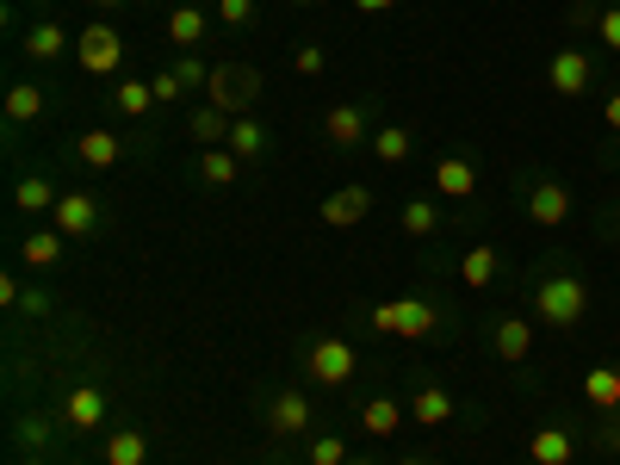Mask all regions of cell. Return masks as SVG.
<instances>
[{
  "mask_svg": "<svg viewBox=\"0 0 620 465\" xmlns=\"http://www.w3.org/2000/svg\"><path fill=\"white\" fill-rule=\"evenodd\" d=\"M434 305L428 298H385V305L372 310V330L379 335H404V342H422V335H434Z\"/></svg>",
  "mask_w": 620,
  "mask_h": 465,
  "instance_id": "cell-2",
  "label": "cell"
},
{
  "mask_svg": "<svg viewBox=\"0 0 620 465\" xmlns=\"http://www.w3.org/2000/svg\"><path fill=\"white\" fill-rule=\"evenodd\" d=\"M205 94H212V106H217V112L242 118V112H249V99L261 94V87H254V69H212Z\"/></svg>",
  "mask_w": 620,
  "mask_h": 465,
  "instance_id": "cell-5",
  "label": "cell"
},
{
  "mask_svg": "<svg viewBox=\"0 0 620 465\" xmlns=\"http://www.w3.org/2000/svg\"><path fill=\"white\" fill-rule=\"evenodd\" d=\"M94 7H106V13H118V7H124V0H94Z\"/></svg>",
  "mask_w": 620,
  "mask_h": 465,
  "instance_id": "cell-43",
  "label": "cell"
},
{
  "mask_svg": "<svg viewBox=\"0 0 620 465\" xmlns=\"http://www.w3.org/2000/svg\"><path fill=\"white\" fill-rule=\"evenodd\" d=\"M522 465H540V460H522Z\"/></svg>",
  "mask_w": 620,
  "mask_h": 465,
  "instance_id": "cell-47",
  "label": "cell"
},
{
  "mask_svg": "<svg viewBox=\"0 0 620 465\" xmlns=\"http://www.w3.org/2000/svg\"><path fill=\"white\" fill-rule=\"evenodd\" d=\"M112 106H118V112H124V118H150L155 112V87H150V81H118V87H112Z\"/></svg>",
  "mask_w": 620,
  "mask_h": 465,
  "instance_id": "cell-24",
  "label": "cell"
},
{
  "mask_svg": "<svg viewBox=\"0 0 620 465\" xmlns=\"http://www.w3.org/2000/svg\"><path fill=\"white\" fill-rule=\"evenodd\" d=\"M62 242H69V236H62V230H32V236H25V242H20V261H25V267H57V261H62Z\"/></svg>",
  "mask_w": 620,
  "mask_h": 465,
  "instance_id": "cell-19",
  "label": "cell"
},
{
  "mask_svg": "<svg viewBox=\"0 0 620 465\" xmlns=\"http://www.w3.org/2000/svg\"><path fill=\"white\" fill-rule=\"evenodd\" d=\"M187 131H193V143H224V136H230V112H217V106H199V112L187 118Z\"/></svg>",
  "mask_w": 620,
  "mask_h": 465,
  "instance_id": "cell-30",
  "label": "cell"
},
{
  "mask_svg": "<svg viewBox=\"0 0 620 465\" xmlns=\"http://www.w3.org/2000/svg\"><path fill=\"white\" fill-rule=\"evenodd\" d=\"M310 465H348V441L342 434H317L310 441Z\"/></svg>",
  "mask_w": 620,
  "mask_h": 465,
  "instance_id": "cell-33",
  "label": "cell"
},
{
  "mask_svg": "<svg viewBox=\"0 0 620 465\" xmlns=\"http://www.w3.org/2000/svg\"><path fill=\"white\" fill-rule=\"evenodd\" d=\"M367 212H372V193H367V187H335V193L323 199V224H335V230H354Z\"/></svg>",
  "mask_w": 620,
  "mask_h": 465,
  "instance_id": "cell-9",
  "label": "cell"
},
{
  "mask_svg": "<svg viewBox=\"0 0 620 465\" xmlns=\"http://www.w3.org/2000/svg\"><path fill=\"white\" fill-rule=\"evenodd\" d=\"M217 13H224V25H249L254 20V0H217Z\"/></svg>",
  "mask_w": 620,
  "mask_h": 465,
  "instance_id": "cell-37",
  "label": "cell"
},
{
  "mask_svg": "<svg viewBox=\"0 0 620 465\" xmlns=\"http://www.w3.org/2000/svg\"><path fill=\"white\" fill-rule=\"evenodd\" d=\"M75 57H81V69H87V75H118V62H124V38H118L106 20H94L75 38Z\"/></svg>",
  "mask_w": 620,
  "mask_h": 465,
  "instance_id": "cell-4",
  "label": "cell"
},
{
  "mask_svg": "<svg viewBox=\"0 0 620 465\" xmlns=\"http://www.w3.org/2000/svg\"><path fill=\"white\" fill-rule=\"evenodd\" d=\"M236 168H242V155L205 150V162H199V180H205V187H236Z\"/></svg>",
  "mask_w": 620,
  "mask_h": 465,
  "instance_id": "cell-27",
  "label": "cell"
},
{
  "mask_svg": "<svg viewBox=\"0 0 620 465\" xmlns=\"http://www.w3.org/2000/svg\"><path fill=\"white\" fill-rule=\"evenodd\" d=\"M434 230H441L434 199H409V205H404V236H434Z\"/></svg>",
  "mask_w": 620,
  "mask_h": 465,
  "instance_id": "cell-32",
  "label": "cell"
},
{
  "mask_svg": "<svg viewBox=\"0 0 620 465\" xmlns=\"http://www.w3.org/2000/svg\"><path fill=\"white\" fill-rule=\"evenodd\" d=\"M434 193L472 199V193H478V168H472L465 155H441V162H434Z\"/></svg>",
  "mask_w": 620,
  "mask_h": 465,
  "instance_id": "cell-11",
  "label": "cell"
},
{
  "mask_svg": "<svg viewBox=\"0 0 620 465\" xmlns=\"http://www.w3.org/2000/svg\"><path fill=\"white\" fill-rule=\"evenodd\" d=\"M267 422H273V434H305L310 428V397L305 391H279L273 409H267Z\"/></svg>",
  "mask_w": 620,
  "mask_h": 465,
  "instance_id": "cell-13",
  "label": "cell"
},
{
  "mask_svg": "<svg viewBox=\"0 0 620 465\" xmlns=\"http://www.w3.org/2000/svg\"><path fill=\"white\" fill-rule=\"evenodd\" d=\"M175 75L187 81V87H205V81H212V69H205L199 57H180V62H175Z\"/></svg>",
  "mask_w": 620,
  "mask_h": 465,
  "instance_id": "cell-36",
  "label": "cell"
},
{
  "mask_svg": "<svg viewBox=\"0 0 620 465\" xmlns=\"http://www.w3.org/2000/svg\"><path fill=\"white\" fill-rule=\"evenodd\" d=\"M38 118H44V87L13 81V87H7V124H38Z\"/></svg>",
  "mask_w": 620,
  "mask_h": 465,
  "instance_id": "cell-21",
  "label": "cell"
},
{
  "mask_svg": "<svg viewBox=\"0 0 620 465\" xmlns=\"http://www.w3.org/2000/svg\"><path fill=\"white\" fill-rule=\"evenodd\" d=\"M94 224H99V205L87 193H62L57 199V230L62 236H87Z\"/></svg>",
  "mask_w": 620,
  "mask_h": 465,
  "instance_id": "cell-14",
  "label": "cell"
},
{
  "mask_svg": "<svg viewBox=\"0 0 620 465\" xmlns=\"http://www.w3.org/2000/svg\"><path fill=\"white\" fill-rule=\"evenodd\" d=\"M20 310H25V317H44V310H50V298H44L38 286H25L20 291Z\"/></svg>",
  "mask_w": 620,
  "mask_h": 465,
  "instance_id": "cell-40",
  "label": "cell"
},
{
  "mask_svg": "<svg viewBox=\"0 0 620 465\" xmlns=\"http://www.w3.org/2000/svg\"><path fill=\"white\" fill-rule=\"evenodd\" d=\"M155 87V106H175V99H187V81L175 75V69H162V75H150Z\"/></svg>",
  "mask_w": 620,
  "mask_h": 465,
  "instance_id": "cell-34",
  "label": "cell"
},
{
  "mask_svg": "<svg viewBox=\"0 0 620 465\" xmlns=\"http://www.w3.org/2000/svg\"><path fill=\"white\" fill-rule=\"evenodd\" d=\"M62 50H69V32H62L57 20H38L32 32H25V57L32 62H57Z\"/></svg>",
  "mask_w": 620,
  "mask_h": 465,
  "instance_id": "cell-18",
  "label": "cell"
},
{
  "mask_svg": "<svg viewBox=\"0 0 620 465\" xmlns=\"http://www.w3.org/2000/svg\"><path fill=\"white\" fill-rule=\"evenodd\" d=\"M596 38H601V44H608V50L620 57V7H608V13L596 20Z\"/></svg>",
  "mask_w": 620,
  "mask_h": 465,
  "instance_id": "cell-35",
  "label": "cell"
},
{
  "mask_svg": "<svg viewBox=\"0 0 620 465\" xmlns=\"http://www.w3.org/2000/svg\"><path fill=\"white\" fill-rule=\"evenodd\" d=\"M372 155H379L385 168H397V162L409 155V131H404V124H385V131H372Z\"/></svg>",
  "mask_w": 620,
  "mask_h": 465,
  "instance_id": "cell-31",
  "label": "cell"
},
{
  "mask_svg": "<svg viewBox=\"0 0 620 465\" xmlns=\"http://www.w3.org/2000/svg\"><path fill=\"white\" fill-rule=\"evenodd\" d=\"M57 180H44V175H32V180H20V187H13V205H20V212H57Z\"/></svg>",
  "mask_w": 620,
  "mask_h": 465,
  "instance_id": "cell-26",
  "label": "cell"
},
{
  "mask_svg": "<svg viewBox=\"0 0 620 465\" xmlns=\"http://www.w3.org/2000/svg\"><path fill=\"white\" fill-rule=\"evenodd\" d=\"M601 118H608V131H620V94H608V106H601Z\"/></svg>",
  "mask_w": 620,
  "mask_h": 465,
  "instance_id": "cell-41",
  "label": "cell"
},
{
  "mask_svg": "<svg viewBox=\"0 0 620 465\" xmlns=\"http://www.w3.org/2000/svg\"><path fill=\"white\" fill-rule=\"evenodd\" d=\"M62 422L81 428V434H94V428L106 422V391H99V385H75L69 397H62Z\"/></svg>",
  "mask_w": 620,
  "mask_h": 465,
  "instance_id": "cell-8",
  "label": "cell"
},
{
  "mask_svg": "<svg viewBox=\"0 0 620 465\" xmlns=\"http://www.w3.org/2000/svg\"><path fill=\"white\" fill-rule=\"evenodd\" d=\"M608 446H615V460H620V428H615V434H608Z\"/></svg>",
  "mask_w": 620,
  "mask_h": 465,
  "instance_id": "cell-44",
  "label": "cell"
},
{
  "mask_svg": "<svg viewBox=\"0 0 620 465\" xmlns=\"http://www.w3.org/2000/svg\"><path fill=\"white\" fill-rule=\"evenodd\" d=\"M354 367H360V354H354L342 335H323V342H310V354H305L310 385H348Z\"/></svg>",
  "mask_w": 620,
  "mask_h": 465,
  "instance_id": "cell-3",
  "label": "cell"
},
{
  "mask_svg": "<svg viewBox=\"0 0 620 465\" xmlns=\"http://www.w3.org/2000/svg\"><path fill=\"white\" fill-rule=\"evenodd\" d=\"M360 428H367V434H397V428H404V404H397V397H367V404H360Z\"/></svg>",
  "mask_w": 620,
  "mask_h": 465,
  "instance_id": "cell-22",
  "label": "cell"
},
{
  "mask_svg": "<svg viewBox=\"0 0 620 465\" xmlns=\"http://www.w3.org/2000/svg\"><path fill=\"white\" fill-rule=\"evenodd\" d=\"M348 465H372V460H348Z\"/></svg>",
  "mask_w": 620,
  "mask_h": 465,
  "instance_id": "cell-46",
  "label": "cell"
},
{
  "mask_svg": "<svg viewBox=\"0 0 620 465\" xmlns=\"http://www.w3.org/2000/svg\"><path fill=\"white\" fill-rule=\"evenodd\" d=\"M583 310H589V286L571 279V273H552L534 286V317H540L546 330H577Z\"/></svg>",
  "mask_w": 620,
  "mask_h": 465,
  "instance_id": "cell-1",
  "label": "cell"
},
{
  "mask_svg": "<svg viewBox=\"0 0 620 465\" xmlns=\"http://www.w3.org/2000/svg\"><path fill=\"white\" fill-rule=\"evenodd\" d=\"M106 465H150V441H143L136 428H118V434H106Z\"/></svg>",
  "mask_w": 620,
  "mask_h": 465,
  "instance_id": "cell-23",
  "label": "cell"
},
{
  "mask_svg": "<svg viewBox=\"0 0 620 465\" xmlns=\"http://www.w3.org/2000/svg\"><path fill=\"white\" fill-rule=\"evenodd\" d=\"M397 465H428V460H397Z\"/></svg>",
  "mask_w": 620,
  "mask_h": 465,
  "instance_id": "cell-45",
  "label": "cell"
},
{
  "mask_svg": "<svg viewBox=\"0 0 620 465\" xmlns=\"http://www.w3.org/2000/svg\"><path fill=\"white\" fill-rule=\"evenodd\" d=\"M291 69H298V75H323V50H317V44H305V50L291 57Z\"/></svg>",
  "mask_w": 620,
  "mask_h": 465,
  "instance_id": "cell-39",
  "label": "cell"
},
{
  "mask_svg": "<svg viewBox=\"0 0 620 465\" xmlns=\"http://www.w3.org/2000/svg\"><path fill=\"white\" fill-rule=\"evenodd\" d=\"M571 453H577V441H571L564 428H534V434H527V460H540V465H571Z\"/></svg>",
  "mask_w": 620,
  "mask_h": 465,
  "instance_id": "cell-15",
  "label": "cell"
},
{
  "mask_svg": "<svg viewBox=\"0 0 620 465\" xmlns=\"http://www.w3.org/2000/svg\"><path fill=\"white\" fill-rule=\"evenodd\" d=\"M20 441L25 446H44V441H50V422H44V416H25V422H20Z\"/></svg>",
  "mask_w": 620,
  "mask_h": 465,
  "instance_id": "cell-38",
  "label": "cell"
},
{
  "mask_svg": "<svg viewBox=\"0 0 620 465\" xmlns=\"http://www.w3.org/2000/svg\"><path fill=\"white\" fill-rule=\"evenodd\" d=\"M409 416H416L422 428H446L453 422V391L446 385H416L409 391Z\"/></svg>",
  "mask_w": 620,
  "mask_h": 465,
  "instance_id": "cell-10",
  "label": "cell"
},
{
  "mask_svg": "<svg viewBox=\"0 0 620 465\" xmlns=\"http://www.w3.org/2000/svg\"><path fill=\"white\" fill-rule=\"evenodd\" d=\"M168 38H175V44H187V50H193V44L205 38V13H199L193 0H187V7H175V13H168Z\"/></svg>",
  "mask_w": 620,
  "mask_h": 465,
  "instance_id": "cell-29",
  "label": "cell"
},
{
  "mask_svg": "<svg viewBox=\"0 0 620 465\" xmlns=\"http://www.w3.org/2000/svg\"><path fill=\"white\" fill-rule=\"evenodd\" d=\"M75 155L87 162V168H118V136L112 131H87V136H75Z\"/></svg>",
  "mask_w": 620,
  "mask_h": 465,
  "instance_id": "cell-25",
  "label": "cell"
},
{
  "mask_svg": "<svg viewBox=\"0 0 620 465\" xmlns=\"http://www.w3.org/2000/svg\"><path fill=\"white\" fill-rule=\"evenodd\" d=\"M460 279H465V286H490V279H497V249H485V242H478V249H465L460 254Z\"/></svg>",
  "mask_w": 620,
  "mask_h": 465,
  "instance_id": "cell-28",
  "label": "cell"
},
{
  "mask_svg": "<svg viewBox=\"0 0 620 465\" xmlns=\"http://www.w3.org/2000/svg\"><path fill=\"white\" fill-rule=\"evenodd\" d=\"M360 13H391V0H354Z\"/></svg>",
  "mask_w": 620,
  "mask_h": 465,
  "instance_id": "cell-42",
  "label": "cell"
},
{
  "mask_svg": "<svg viewBox=\"0 0 620 465\" xmlns=\"http://www.w3.org/2000/svg\"><path fill=\"white\" fill-rule=\"evenodd\" d=\"M527 217H534L540 230H559L564 217H571V187H559V180H534V187H527Z\"/></svg>",
  "mask_w": 620,
  "mask_h": 465,
  "instance_id": "cell-7",
  "label": "cell"
},
{
  "mask_svg": "<svg viewBox=\"0 0 620 465\" xmlns=\"http://www.w3.org/2000/svg\"><path fill=\"white\" fill-rule=\"evenodd\" d=\"M224 150L230 155H242V162H254V155L267 150V124H261V118H230V136H224Z\"/></svg>",
  "mask_w": 620,
  "mask_h": 465,
  "instance_id": "cell-17",
  "label": "cell"
},
{
  "mask_svg": "<svg viewBox=\"0 0 620 465\" xmlns=\"http://www.w3.org/2000/svg\"><path fill=\"white\" fill-rule=\"evenodd\" d=\"M589 81H596V62L583 57V50H559V57L546 62V87H552L559 99H577Z\"/></svg>",
  "mask_w": 620,
  "mask_h": 465,
  "instance_id": "cell-6",
  "label": "cell"
},
{
  "mask_svg": "<svg viewBox=\"0 0 620 465\" xmlns=\"http://www.w3.org/2000/svg\"><path fill=\"white\" fill-rule=\"evenodd\" d=\"M323 131H330V143H335V150H354V143L367 136V118H360V106H348V99H342V106H330Z\"/></svg>",
  "mask_w": 620,
  "mask_h": 465,
  "instance_id": "cell-16",
  "label": "cell"
},
{
  "mask_svg": "<svg viewBox=\"0 0 620 465\" xmlns=\"http://www.w3.org/2000/svg\"><path fill=\"white\" fill-rule=\"evenodd\" d=\"M490 342H497V354H503L509 367H522L527 354H534V323H527V317H503V323L490 330Z\"/></svg>",
  "mask_w": 620,
  "mask_h": 465,
  "instance_id": "cell-12",
  "label": "cell"
},
{
  "mask_svg": "<svg viewBox=\"0 0 620 465\" xmlns=\"http://www.w3.org/2000/svg\"><path fill=\"white\" fill-rule=\"evenodd\" d=\"M583 404L620 409V367H589L583 372Z\"/></svg>",
  "mask_w": 620,
  "mask_h": 465,
  "instance_id": "cell-20",
  "label": "cell"
}]
</instances>
